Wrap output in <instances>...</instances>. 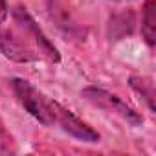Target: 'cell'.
I'll return each instance as SVG.
<instances>
[{
    "label": "cell",
    "mask_w": 156,
    "mask_h": 156,
    "mask_svg": "<svg viewBox=\"0 0 156 156\" xmlns=\"http://www.w3.org/2000/svg\"><path fill=\"white\" fill-rule=\"evenodd\" d=\"M0 51L15 62L61 61L57 48L48 41L26 8H15L11 11V22L0 26Z\"/></svg>",
    "instance_id": "obj_1"
},
{
    "label": "cell",
    "mask_w": 156,
    "mask_h": 156,
    "mask_svg": "<svg viewBox=\"0 0 156 156\" xmlns=\"http://www.w3.org/2000/svg\"><path fill=\"white\" fill-rule=\"evenodd\" d=\"M11 85H13V92H15L17 99L20 101V105L42 125L57 127L62 132L81 140V141H87V143H98L99 141L101 136H99L98 130H94L88 123H85L75 114H72L61 103L44 96L41 90L31 87L28 81L13 79Z\"/></svg>",
    "instance_id": "obj_2"
},
{
    "label": "cell",
    "mask_w": 156,
    "mask_h": 156,
    "mask_svg": "<svg viewBox=\"0 0 156 156\" xmlns=\"http://www.w3.org/2000/svg\"><path fill=\"white\" fill-rule=\"evenodd\" d=\"M81 96L88 101V103H92L94 107H98V108H101V110H105V112H108V114H116V116H119L121 119H125V121H129V123H132V125H141L143 123V118L132 108V107H129L125 101H121L118 96H114V94H110V92H107V90H103V88H98V87H87L83 92H81Z\"/></svg>",
    "instance_id": "obj_3"
},
{
    "label": "cell",
    "mask_w": 156,
    "mask_h": 156,
    "mask_svg": "<svg viewBox=\"0 0 156 156\" xmlns=\"http://www.w3.org/2000/svg\"><path fill=\"white\" fill-rule=\"evenodd\" d=\"M156 0H147L141 11V33L149 46L156 44Z\"/></svg>",
    "instance_id": "obj_4"
},
{
    "label": "cell",
    "mask_w": 156,
    "mask_h": 156,
    "mask_svg": "<svg viewBox=\"0 0 156 156\" xmlns=\"http://www.w3.org/2000/svg\"><path fill=\"white\" fill-rule=\"evenodd\" d=\"M129 83H130V88H132L134 92H138V94L145 99L149 110L154 112V110H156V105H154V99H156L154 81L151 79V77H145V75H132L130 79H129Z\"/></svg>",
    "instance_id": "obj_5"
},
{
    "label": "cell",
    "mask_w": 156,
    "mask_h": 156,
    "mask_svg": "<svg viewBox=\"0 0 156 156\" xmlns=\"http://www.w3.org/2000/svg\"><path fill=\"white\" fill-rule=\"evenodd\" d=\"M11 152H15V141L0 119V154H11Z\"/></svg>",
    "instance_id": "obj_6"
},
{
    "label": "cell",
    "mask_w": 156,
    "mask_h": 156,
    "mask_svg": "<svg viewBox=\"0 0 156 156\" xmlns=\"http://www.w3.org/2000/svg\"><path fill=\"white\" fill-rule=\"evenodd\" d=\"M8 19V6H6V0H0V24Z\"/></svg>",
    "instance_id": "obj_7"
},
{
    "label": "cell",
    "mask_w": 156,
    "mask_h": 156,
    "mask_svg": "<svg viewBox=\"0 0 156 156\" xmlns=\"http://www.w3.org/2000/svg\"><path fill=\"white\" fill-rule=\"evenodd\" d=\"M118 2H119V0H118Z\"/></svg>",
    "instance_id": "obj_8"
}]
</instances>
